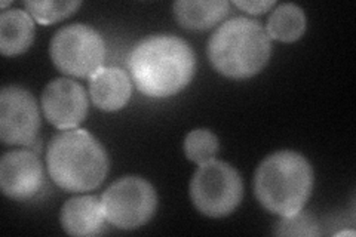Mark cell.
Returning <instances> with one entry per match:
<instances>
[{"label":"cell","mask_w":356,"mask_h":237,"mask_svg":"<svg viewBox=\"0 0 356 237\" xmlns=\"http://www.w3.org/2000/svg\"><path fill=\"white\" fill-rule=\"evenodd\" d=\"M128 65L134 83L144 95L165 98L191 83L196 70V56L186 40L171 35H156L134 47Z\"/></svg>","instance_id":"cell-1"},{"label":"cell","mask_w":356,"mask_h":237,"mask_svg":"<svg viewBox=\"0 0 356 237\" xmlns=\"http://www.w3.org/2000/svg\"><path fill=\"white\" fill-rule=\"evenodd\" d=\"M48 171L52 181L65 191L82 193L97 188L108 172L104 147L85 129H65L48 147Z\"/></svg>","instance_id":"cell-2"},{"label":"cell","mask_w":356,"mask_h":237,"mask_svg":"<svg viewBox=\"0 0 356 237\" xmlns=\"http://www.w3.org/2000/svg\"><path fill=\"white\" fill-rule=\"evenodd\" d=\"M314 171L305 157L289 150L276 152L260 163L254 193L261 205L281 217L300 212L312 193Z\"/></svg>","instance_id":"cell-3"},{"label":"cell","mask_w":356,"mask_h":237,"mask_svg":"<svg viewBox=\"0 0 356 237\" xmlns=\"http://www.w3.org/2000/svg\"><path fill=\"white\" fill-rule=\"evenodd\" d=\"M270 38L260 22L233 18L221 24L208 42V58L214 69L230 79L260 73L270 58Z\"/></svg>","instance_id":"cell-4"},{"label":"cell","mask_w":356,"mask_h":237,"mask_svg":"<svg viewBox=\"0 0 356 237\" xmlns=\"http://www.w3.org/2000/svg\"><path fill=\"white\" fill-rule=\"evenodd\" d=\"M242 196V178L235 167L216 159L199 165L191 183V197L200 213L227 217L239 206Z\"/></svg>","instance_id":"cell-5"},{"label":"cell","mask_w":356,"mask_h":237,"mask_svg":"<svg viewBox=\"0 0 356 237\" xmlns=\"http://www.w3.org/2000/svg\"><path fill=\"white\" fill-rule=\"evenodd\" d=\"M49 51L52 63L64 74L92 77L104 63L106 44L95 28L72 24L55 33Z\"/></svg>","instance_id":"cell-6"},{"label":"cell","mask_w":356,"mask_h":237,"mask_svg":"<svg viewBox=\"0 0 356 237\" xmlns=\"http://www.w3.org/2000/svg\"><path fill=\"white\" fill-rule=\"evenodd\" d=\"M156 205L153 186L140 177L120 178L102 197L106 220L120 230L140 229L153 217Z\"/></svg>","instance_id":"cell-7"},{"label":"cell","mask_w":356,"mask_h":237,"mask_svg":"<svg viewBox=\"0 0 356 237\" xmlns=\"http://www.w3.org/2000/svg\"><path fill=\"white\" fill-rule=\"evenodd\" d=\"M40 128L35 97L19 86H6L0 92V140L6 145H29Z\"/></svg>","instance_id":"cell-8"},{"label":"cell","mask_w":356,"mask_h":237,"mask_svg":"<svg viewBox=\"0 0 356 237\" xmlns=\"http://www.w3.org/2000/svg\"><path fill=\"white\" fill-rule=\"evenodd\" d=\"M44 117L58 129H74L85 120L88 97L82 85L60 77L47 85L42 94Z\"/></svg>","instance_id":"cell-9"},{"label":"cell","mask_w":356,"mask_h":237,"mask_svg":"<svg viewBox=\"0 0 356 237\" xmlns=\"http://www.w3.org/2000/svg\"><path fill=\"white\" fill-rule=\"evenodd\" d=\"M43 186V167L36 153L15 150L0 161V187L3 195L26 200L35 196Z\"/></svg>","instance_id":"cell-10"},{"label":"cell","mask_w":356,"mask_h":237,"mask_svg":"<svg viewBox=\"0 0 356 237\" xmlns=\"http://www.w3.org/2000/svg\"><path fill=\"white\" fill-rule=\"evenodd\" d=\"M94 104L103 111L124 108L132 95L131 77L116 67H102L89 83Z\"/></svg>","instance_id":"cell-11"},{"label":"cell","mask_w":356,"mask_h":237,"mask_svg":"<svg viewBox=\"0 0 356 237\" xmlns=\"http://www.w3.org/2000/svg\"><path fill=\"white\" fill-rule=\"evenodd\" d=\"M106 221L102 200L95 196H81L67 200L61 209V225L70 236H94Z\"/></svg>","instance_id":"cell-12"},{"label":"cell","mask_w":356,"mask_h":237,"mask_svg":"<svg viewBox=\"0 0 356 237\" xmlns=\"http://www.w3.org/2000/svg\"><path fill=\"white\" fill-rule=\"evenodd\" d=\"M35 39V22L21 9L3 10L0 15V51L5 56L26 52Z\"/></svg>","instance_id":"cell-13"},{"label":"cell","mask_w":356,"mask_h":237,"mask_svg":"<svg viewBox=\"0 0 356 237\" xmlns=\"http://www.w3.org/2000/svg\"><path fill=\"white\" fill-rule=\"evenodd\" d=\"M229 6L225 0H180L172 8L175 19L181 27L207 30L229 14Z\"/></svg>","instance_id":"cell-14"},{"label":"cell","mask_w":356,"mask_h":237,"mask_svg":"<svg viewBox=\"0 0 356 237\" xmlns=\"http://www.w3.org/2000/svg\"><path fill=\"white\" fill-rule=\"evenodd\" d=\"M267 35L280 42H296L306 31V15L294 3L277 6L267 21Z\"/></svg>","instance_id":"cell-15"},{"label":"cell","mask_w":356,"mask_h":237,"mask_svg":"<svg viewBox=\"0 0 356 237\" xmlns=\"http://www.w3.org/2000/svg\"><path fill=\"white\" fill-rule=\"evenodd\" d=\"M218 152V138L208 129H195L184 140V153L191 162L202 165L214 159Z\"/></svg>","instance_id":"cell-16"},{"label":"cell","mask_w":356,"mask_h":237,"mask_svg":"<svg viewBox=\"0 0 356 237\" xmlns=\"http://www.w3.org/2000/svg\"><path fill=\"white\" fill-rule=\"evenodd\" d=\"M27 13L33 19H36L39 24L48 26L58 22L72 14L76 13V9L81 6V2H26Z\"/></svg>","instance_id":"cell-17"},{"label":"cell","mask_w":356,"mask_h":237,"mask_svg":"<svg viewBox=\"0 0 356 237\" xmlns=\"http://www.w3.org/2000/svg\"><path fill=\"white\" fill-rule=\"evenodd\" d=\"M276 236H319L321 230L316 220L305 212H297L294 215L282 217L275 229Z\"/></svg>","instance_id":"cell-18"},{"label":"cell","mask_w":356,"mask_h":237,"mask_svg":"<svg viewBox=\"0 0 356 237\" xmlns=\"http://www.w3.org/2000/svg\"><path fill=\"white\" fill-rule=\"evenodd\" d=\"M235 6L250 14H264L275 6V0H236Z\"/></svg>","instance_id":"cell-19"},{"label":"cell","mask_w":356,"mask_h":237,"mask_svg":"<svg viewBox=\"0 0 356 237\" xmlns=\"http://www.w3.org/2000/svg\"><path fill=\"white\" fill-rule=\"evenodd\" d=\"M337 236H355V231H341Z\"/></svg>","instance_id":"cell-20"},{"label":"cell","mask_w":356,"mask_h":237,"mask_svg":"<svg viewBox=\"0 0 356 237\" xmlns=\"http://www.w3.org/2000/svg\"><path fill=\"white\" fill-rule=\"evenodd\" d=\"M9 5V2H2V5H0V6H2V8H6Z\"/></svg>","instance_id":"cell-21"}]
</instances>
